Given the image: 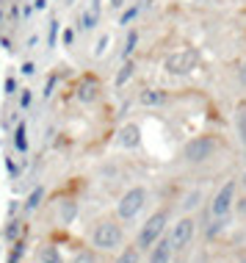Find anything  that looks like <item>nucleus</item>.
<instances>
[{"instance_id":"nucleus-1","label":"nucleus","mask_w":246,"mask_h":263,"mask_svg":"<svg viewBox=\"0 0 246 263\" xmlns=\"http://www.w3.org/2000/svg\"><path fill=\"white\" fill-rule=\"evenodd\" d=\"M122 241H125V230H122V224H119L116 219H102V222H97L94 233H91V244H94V250H100V252L119 250Z\"/></svg>"},{"instance_id":"nucleus-2","label":"nucleus","mask_w":246,"mask_h":263,"mask_svg":"<svg viewBox=\"0 0 246 263\" xmlns=\"http://www.w3.org/2000/svg\"><path fill=\"white\" fill-rule=\"evenodd\" d=\"M169 230V211H155L150 219L141 224V230H138V238H136V247L141 252H150L152 244H155L158 238H163Z\"/></svg>"},{"instance_id":"nucleus-3","label":"nucleus","mask_w":246,"mask_h":263,"mask_svg":"<svg viewBox=\"0 0 246 263\" xmlns=\"http://www.w3.org/2000/svg\"><path fill=\"white\" fill-rule=\"evenodd\" d=\"M147 200H150L147 189H141V186L128 189L116 202V216L122 219V222H133V219H138V213L147 208Z\"/></svg>"},{"instance_id":"nucleus-4","label":"nucleus","mask_w":246,"mask_h":263,"mask_svg":"<svg viewBox=\"0 0 246 263\" xmlns=\"http://www.w3.org/2000/svg\"><path fill=\"white\" fill-rule=\"evenodd\" d=\"M235 197H238V183L235 180H227L224 186L213 194V202H210V216L219 219V222H227V216L233 213L235 208Z\"/></svg>"},{"instance_id":"nucleus-5","label":"nucleus","mask_w":246,"mask_h":263,"mask_svg":"<svg viewBox=\"0 0 246 263\" xmlns=\"http://www.w3.org/2000/svg\"><path fill=\"white\" fill-rule=\"evenodd\" d=\"M219 153V139L213 136H196L182 147V158L188 163H205Z\"/></svg>"},{"instance_id":"nucleus-6","label":"nucleus","mask_w":246,"mask_h":263,"mask_svg":"<svg viewBox=\"0 0 246 263\" xmlns=\"http://www.w3.org/2000/svg\"><path fill=\"white\" fill-rule=\"evenodd\" d=\"M194 233H196V219L186 213V216H180L174 224H169L166 236H169V241H172L174 250H186V247L191 244Z\"/></svg>"},{"instance_id":"nucleus-7","label":"nucleus","mask_w":246,"mask_h":263,"mask_svg":"<svg viewBox=\"0 0 246 263\" xmlns=\"http://www.w3.org/2000/svg\"><path fill=\"white\" fill-rule=\"evenodd\" d=\"M163 67H166V72H172V75H188V72H194V69H196V53L188 50V47L174 50L166 59Z\"/></svg>"},{"instance_id":"nucleus-8","label":"nucleus","mask_w":246,"mask_h":263,"mask_svg":"<svg viewBox=\"0 0 246 263\" xmlns=\"http://www.w3.org/2000/svg\"><path fill=\"white\" fill-rule=\"evenodd\" d=\"M172 252H174L172 241H169V236H163L152 244L150 252H147V263H169L172 260Z\"/></svg>"},{"instance_id":"nucleus-9","label":"nucleus","mask_w":246,"mask_h":263,"mask_svg":"<svg viewBox=\"0 0 246 263\" xmlns=\"http://www.w3.org/2000/svg\"><path fill=\"white\" fill-rule=\"evenodd\" d=\"M119 144H122L125 150H136V147L141 144V130H138V125H125L122 130H119Z\"/></svg>"},{"instance_id":"nucleus-10","label":"nucleus","mask_w":246,"mask_h":263,"mask_svg":"<svg viewBox=\"0 0 246 263\" xmlns=\"http://www.w3.org/2000/svg\"><path fill=\"white\" fill-rule=\"evenodd\" d=\"M97 20H100V0H91V6L83 11V17H80V28L83 31H91V28L97 25Z\"/></svg>"},{"instance_id":"nucleus-11","label":"nucleus","mask_w":246,"mask_h":263,"mask_svg":"<svg viewBox=\"0 0 246 263\" xmlns=\"http://www.w3.org/2000/svg\"><path fill=\"white\" fill-rule=\"evenodd\" d=\"M141 105H163L169 97H166V91H160V89H147V91H141Z\"/></svg>"},{"instance_id":"nucleus-12","label":"nucleus","mask_w":246,"mask_h":263,"mask_svg":"<svg viewBox=\"0 0 246 263\" xmlns=\"http://www.w3.org/2000/svg\"><path fill=\"white\" fill-rule=\"evenodd\" d=\"M114 263H141V250H138L136 244H133V247H125Z\"/></svg>"},{"instance_id":"nucleus-13","label":"nucleus","mask_w":246,"mask_h":263,"mask_svg":"<svg viewBox=\"0 0 246 263\" xmlns=\"http://www.w3.org/2000/svg\"><path fill=\"white\" fill-rule=\"evenodd\" d=\"M78 100H83V103H94V100H97V83H94V81L80 83V89H78Z\"/></svg>"},{"instance_id":"nucleus-14","label":"nucleus","mask_w":246,"mask_h":263,"mask_svg":"<svg viewBox=\"0 0 246 263\" xmlns=\"http://www.w3.org/2000/svg\"><path fill=\"white\" fill-rule=\"evenodd\" d=\"M39 260L42 263H64L55 247H42V250H39Z\"/></svg>"},{"instance_id":"nucleus-15","label":"nucleus","mask_w":246,"mask_h":263,"mask_svg":"<svg viewBox=\"0 0 246 263\" xmlns=\"http://www.w3.org/2000/svg\"><path fill=\"white\" fill-rule=\"evenodd\" d=\"M69 263H97V252L94 250H78Z\"/></svg>"},{"instance_id":"nucleus-16","label":"nucleus","mask_w":246,"mask_h":263,"mask_svg":"<svg viewBox=\"0 0 246 263\" xmlns=\"http://www.w3.org/2000/svg\"><path fill=\"white\" fill-rule=\"evenodd\" d=\"M14 144H17V150H28V141H25V125H17V127H14Z\"/></svg>"},{"instance_id":"nucleus-17","label":"nucleus","mask_w":246,"mask_h":263,"mask_svg":"<svg viewBox=\"0 0 246 263\" xmlns=\"http://www.w3.org/2000/svg\"><path fill=\"white\" fill-rule=\"evenodd\" d=\"M199 200H202L199 191H191V194H186V200H182V211H194L196 205H199Z\"/></svg>"},{"instance_id":"nucleus-18","label":"nucleus","mask_w":246,"mask_h":263,"mask_svg":"<svg viewBox=\"0 0 246 263\" xmlns=\"http://www.w3.org/2000/svg\"><path fill=\"white\" fill-rule=\"evenodd\" d=\"M128 78H133V61H130V64H125L122 72L116 75V86H125V83H128Z\"/></svg>"},{"instance_id":"nucleus-19","label":"nucleus","mask_w":246,"mask_h":263,"mask_svg":"<svg viewBox=\"0 0 246 263\" xmlns=\"http://www.w3.org/2000/svg\"><path fill=\"white\" fill-rule=\"evenodd\" d=\"M238 130H241V136H243V141H246V111L238 114Z\"/></svg>"},{"instance_id":"nucleus-20","label":"nucleus","mask_w":246,"mask_h":263,"mask_svg":"<svg viewBox=\"0 0 246 263\" xmlns=\"http://www.w3.org/2000/svg\"><path fill=\"white\" fill-rule=\"evenodd\" d=\"M105 45H108V36H102L100 42H97V50H94V55H102V53H105Z\"/></svg>"},{"instance_id":"nucleus-21","label":"nucleus","mask_w":246,"mask_h":263,"mask_svg":"<svg viewBox=\"0 0 246 263\" xmlns=\"http://www.w3.org/2000/svg\"><path fill=\"white\" fill-rule=\"evenodd\" d=\"M108 6H111V9H122L125 0H108Z\"/></svg>"},{"instance_id":"nucleus-22","label":"nucleus","mask_w":246,"mask_h":263,"mask_svg":"<svg viewBox=\"0 0 246 263\" xmlns=\"http://www.w3.org/2000/svg\"><path fill=\"white\" fill-rule=\"evenodd\" d=\"M238 263H246V258H241V260H238Z\"/></svg>"},{"instance_id":"nucleus-23","label":"nucleus","mask_w":246,"mask_h":263,"mask_svg":"<svg viewBox=\"0 0 246 263\" xmlns=\"http://www.w3.org/2000/svg\"><path fill=\"white\" fill-rule=\"evenodd\" d=\"M67 3H69V6H72V3H75V0H67Z\"/></svg>"},{"instance_id":"nucleus-24","label":"nucleus","mask_w":246,"mask_h":263,"mask_svg":"<svg viewBox=\"0 0 246 263\" xmlns=\"http://www.w3.org/2000/svg\"><path fill=\"white\" fill-rule=\"evenodd\" d=\"M243 186H246V177H243Z\"/></svg>"}]
</instances>
